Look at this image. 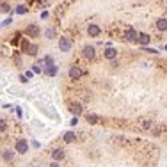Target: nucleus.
I'll return each instance as SVG.
<instances>
[{"mask_svg": "<svg viewBox=\"0 0 167 167\" xmlns=\"http://www.w3.org/2000/svg\"><path fill=\"white\" fill-rule=\"evenodd\" d=\"M76 123H78V117H73L71 119V126H76Z\"/></svg>", "mask_w": 167, "mask_h": 167, "instance_id": "25", "label": "nucleus"}, {"mask_svg": "<svg viewBox=\"0 0 167 167\" xmlns=\"http://www.w3.org/2000/svg\"><path fill=\"white\" fill-rule=\"evenodd\" d=\"M144 50H146V52H149V53H157V50H155V48H147V46H144Z\"/></svg>", "mask_w": 167, "mask_h": 167, "instance_id": "24", "label": "nucleus"}, {"mask_svg": "<svg viewBox=\"0 0 167 167\" xmlns=\"http://www.w3.org/2000/svg\"><path fill=\"white\" fill-rule=\"evenodd\" d=\"M9 4L7 2H4V4H0V12H9Z\"/></svg>", "mask_w": 167, "mask_h": 167, "instance_id": "19", "label": "nucleus"}, {"mask_svg": "<svg viewBox=\"0 0 167 167\" xmlns=\"http://www.w3.org/2000/svg\"><path fill=\"white\" fill-rule=\"evenodd\" d=\"M100 32H101V29H100L98 25H94V23H91V25L87 27V34H89L91 37H98V36H100Z\"/></svg>", "mask_w": 167, "mask_h": 167, "instance_id": "4", "label": "nucleus"}, {"mask_svg": "<svg viewBox=\"0 0 167 167\" xmlns=\"http://www.w3.org/2000/svg\"><path fill=\"white\" fill-rule=\"evenodd\" d=\"M84 75V71L78 68V66H73L71 69H69V78H73V80H76V78H80Z\"/></svg>", "mask_w": 167, "mask_h": 167, "instance_id": "6", "label": "nucleus"}, {"mask_svg": "<svg viewBox=\"0 0 167 167\" xmlns=\"http://www.w3.org/2000/svg\"><path fill=\"white\" fill-rule=\"evenodd\" d=\"M165 50H167V46H165Z\"/></svg>", "mask_w": 167, "mask_h": 167, "instance_id": "28", "label": "nucleus"}, {"mask_svg": "<svg viewBox=\"0 0 167 167\" xmlns=\"http://www.w3.org/2000/svg\"><path fill=\"white\" fill-rule=\"evenodd\" d=\"M39 64H43L44 68H50V66H53V57L52 55H46V57L43 59V62H39Z\"/></svg>", "mask_w": 167, "mask_h": 167, "instance_id": "13", "label": "nucleus"}, {"mask_svg": "<svg viewBox=\"0 0 167 167\" xmlns=\"http://www.w3.org/2000/svg\"><path fill=\"white\" fill-rule=\"evenodd\" d=\"M103 55H105V59H108V61H114L115 57H117V50H115V48H112V46H108V48L103 52Z\"/></svg>", "mask_w": 167, "mask_h": 167, "instance_id": "5", "label": "nucleus"}, {"mask_svg": "<svg viewBox=\"0 0 167 167\" xmlns=\"http://www.w3.org/2000/svg\"><path fill=\"white\" fill-rule=\"evenodd\" d=\"M16 12H18V14H25V12H27V7H25L23 4H20V5L16 7Z\"/></svg>", "mask_w": 167, "mask_h": 167, "instance_id": "20", "label": "nucleus"}, {"mask_svg": "<svg viewBox=\"0 0 167 167\" xmlns=\"http://www.w3.org/2000/svg\"><path fill=\"white\" fill-rule=\"evenodd\" d=\"M5 128H7V123L4 119H0V132H5Z\"/></svg>", "mask_w": 167, "mask_h": 167, "instance_id": "22", "label": "nucleus"}, {"mask_svg": "<svg viewBox=\"0 0 167 167\" xmlns=\"http://www.w3.org/2000/svg\"><path fill=\"white\" fill-rule=\"evenodd\" d=\"M87 121H89L91 125H96V123L100 121V115H96V114H87Z\"/></svg>", "mask_w": 167, "mask_h": 167, "instance_id": "16", "label": "nucleus"}, {"mask_svg": "<svg viewBox=\"0 0 167 167\" xmlns=\"http://www.w3.org/2000/svg\"><path fill=\"white\" fill-rule=\"evenodd\" d=\"M37 50H39V48H37L36 44H30L29 50H27V53H29V55H37Z\"/></svg>", "mask_w": 167, "mask_h": 167, "instance_id": "18", "label": "nucleus"}, {"mask_svg": "<svg viewBox=\"0 0 167 167\" xmlns=\"http://www.w3.org/2000/svg\"><path fill=\"white\" fill-rule=\"evenodd\" d=\"M125 39L126 41H137V32L133 30V29H128V30L125 32Z\"/></svg>", "mask_w": 167, "mask_h": 167, "instance_id": "10", "label": "nucleus"}, {"mask_svg": "<svg viewBox=\"0 0 167 167\" xmlns=\"http://www.w3.org/2000/svg\"><path fill=\"white\" fill-rule=\"evenodd\" d=\"M52 167H59V164H52Z\"/></svg>", "mask_w": 167, "mask_h": 167, "instance_id": "27", "label": "nucleus"}, {"mask_svg": "<svg viewBox=\"0 0 167 167\" xmlns=\"http://www.w3.org/2000/svg\"><path fill=\"white\" fill-rule=\"evenodd\" d=\"M64 155H66V153H64V149H62V147H57V149H53V151H52V158L55 160V162L62 160Z\"/></svg>", "mask_w": 167, "mask_h": 167, "instance_id": "7", "label": "nucleus"}, {"mask_svg": "<svg viewBox=\"0 0 167 167\" xmlns=\"http://www.w3.org/2000/svg\"><path fill=\"white\" fill-rule=\"evenodd\" d=\"M82 53H84V57H85V59H94V55H96L94 46H85V48L82 50Z\"/></svg>", "mask_w": 167, "mask_h": 167, "instance_id": "9", "label": "nucleus"}, {"mask_svg": "<svg viewBox=\"0 0 167 167\" xmlns=\"http://www.w3.org/2000/svg\"><path fill=\"white\" fill-rule=\"evenodd\" d=\"M29 46H30V43L27 41V39H23V41H21V50H23V52H27V50H29Z\"/></svg>", "mask_w": 167, "mask_h": 167, "instance_id": "21", "label": "nucleus"}, {"mask_svg": "<svg viewBox=\"0 0 167 167\" xmlns=\"http://www.w3.org/2000/svg\"><path fill=\"white\" fill-rule=\"evenodd\" d=\"M73 140H75V133H73V132H66V133H64V142L71 144Z\"/></svg>", "mask_w": 167, "mask_h": 167, "instance_id": "15", "label": "nucleus"}, {"mask_svg": "<svg viewBox=\"0 0 167 167\" xmlns=\"http://www.w3.org/2000/svg\"><path fill=\"white\" fill-rule=\"evenodd\" d=\"M142 125H144V128H149V126H151V121H144Z\"/></svg>", "mask_w": 167, "mask_h": 167, "instance_id": "26", "label": "nucleus"}, {"mask_svg": "<svg viewBox=\"0 0 167 167\" xmlns=\"http://www.w3.org/2000/svg\"><path fill=\"white\" fill-rule=\"evenodd\" d=\"M46 75H48V76H55V75H57V66L53 64L50 68H46Z\"/></svg>", "mask_w": 167, "mask_h": 167, "instance_id": "17", "label": "nucleus"}, {"mask_svg": "<svg viewBox=\"0 0 167 167\" xmlns=\"http://www.w3.org/2000/svg\"><path fill=\"white\" fill-rule=\"evenodd\" d=\"M82 110H84V108H82V105H80V103H73V105H71V112L75 114V117H78V115L82 114Z\"/></svg>", "mask_w": 167, "mask_h": 167, "instance_id": "11", "label": "nucleus"}, {"mask_svg": "<svg viewBox=\"0 0 167 167\" xmlns=\"http://www.w3.org/2000/svg\"><path fill=\"white\" fill-rule=\"evenodd\" d=\"M157 27H158V30H167V20L165 18H160L157 21Z\"/></svg>", "mask_w": 167, "mask_h": 167, "instance_id": "14", "label": "nucleus"}, {"mask_svg": "<svg viewBox=\"0 0 167 167\" xmlns=\"http://www.w3.org/2000/svg\"><path fill=\"white\" fill-rule=\"evenodd\" d=\"M25 34H27L29 37H37V36H39V27H37V25H29V27L25 29Z\"/></svg>", "mask_w": 167, "mask_h": 167, "instance_id": "2", "label": "nucleus"}, {"mask_svg": "<svg viewBox=\"0 0 167 167\" xmlns=\"http://www.w3.org/2000/svg\"><path fill=\"white\" fill-rule=\"evenodd\" d=\"M2 157H4V160H7V162H11V160L14 158V151H11V149H4Z\"/></svg>", "mask_w": 167, "mask_h": 167, "instance_id": "12", "label": "nucleus"}, {"mask_svg": "<svg viewBox=\"0 0 167 167\" xmlns=\"http://www.w3.org/2000/svg\"><path fill=\"white\" fill-rule=\"evenodd\" d=\"M16 151H18L20 155H25V153L29 151V142H27V140H23V139L16 140Z\"/></svg>", "mask_w": 167, "mask_h": 167, "instance_id": "1", "label": "nucleus"}, {"mask_svg": "<svg viewBox=\"0 0 167 167\" xmlns=\"http://www.w3.org/2000/svg\"><path fill=\"white\" fill-rule=\"evenodd\" d=\"M59 48H61L62 52H69V50H71V41H69L68 37H61V41H59Z\"/></svg>", "mask_w": 167, "mask_h": 167, "instance_id": "3", "label": "nucleus"}, {"mask_svg": "<svg viewBox=\"0 0 167 167\" xmlns=\"http://www.w3.org/2000/svg\"><path fill=\"white\" fill-rule=\"evenodd\" d=\"M44 34H46V37H48V39H52V37H53V34H55V32H53V29H48V30L44 32Z\"/></svg>", "mask_w": 167, "mask_h": 167, "instance_id": "23", "label": "nucleus"}, {"mask_svg": "<svg viewBox=\"0 0 167 167\" xmlns=\"http://www.w3.org/2000/svg\"><path fill=\"white\" fill-rule=\"evenodd\" d=\"M149 41H151V36L149 34H137V43H140L142 46H146Z\"/></svg>", "mask_w": 167, "mask_h": 167, "instance_id": "8", "label": "nucleus"}]
</instances>
